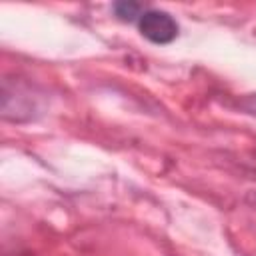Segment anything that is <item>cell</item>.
Here are the masks:
<instances>
[{"label": "cell", "mask_w": 256, "mask_h": 256, "mask_svg": "<svg viewBox=\"0 0 256 256\" xmlns=\"http://www.w3.org/2000/svg\"><path fill=\"white\" fill-rule=\"evenodd\" d=\"M240 108H242L246 114H250L252 118H256V94L244 96V98L240 100Z\"/></svg>", "instance_id": "obj_4"}, {"label": "cell", "mask_w": 256, "mask_h": 256, "mask_svg": "<svg viewBox=\"0 0 256 256\" xmlns=\"http://www.w3.org/2000/svg\"><path fill=\"white\" fill-rule=\"evenodd\" d=\"M2 90L16 96L14 98V104H8V106H2V116L6 120H24V118H30L32 116V110H34V98H30V92L22 86H16L10 88V84L4 80L2 84Z\"/></svg>", "instance_id": "obj_2"}, {"label": "cell", "mask_w": 256, "mask_h": 256, "mask_svg": "<svg viewBox=\"0 0 256 256\" xmlns=\"http://www.w3.org/2000/svg\"><path fill=\"white\" fill-rule=\"evenodd\" d=\"M114 14L122 20V22H134L142 18V6L138 2H116L114 4Z\"/></svg>", "instance_id": "obj_3"}, {"label": "cell", "mask_w": 256, "mask_h": 256, "mask_svg": "<svg viewBox=\"0 0 256 256\" xmlns=\"http://www.w3.org/2000/svg\"><path fill=\"white\" fill-rule=\"evenodd\" d=\"M138 26L142 36L152 44H170L178 36L176 20L162 10H146L138 20Z\"/></svg>", "instance_id": "obj_1"}]
</instances>
